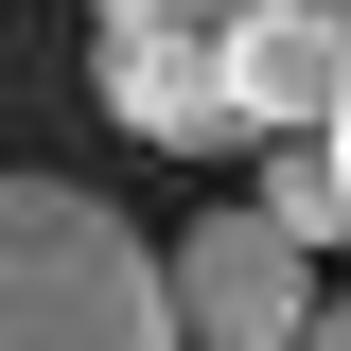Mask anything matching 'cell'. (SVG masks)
<instances>
[{"mask_svg":"<svg viewBox=\"0 0 351 351\" xmlns=\"http://www.w3.org/2000/svg\"><path fill=\"white\" fill-rule=\"evenodd\" d=\"M351 88V0H263V18H228L211 36V106L228 141H316Z\"/></svg>","mask_w":351,"mask_h":351,"instance_id":"cell-3","label":"cell"},{"mask_svg":"<svg viewBox=\"0 0 351 351\" xmlns=\"http://www.w3.org/2000/svg\"><path fill=\"white\" fill-rule=\"evenodd\" d=\"M0 351H176L158 246L88 176H0Z\"/></svg>","mask_w":351,"mask_h":351,"instance_id":"cell-1","label":"cell"},{"mask_svg":"<svg viewBox=\"0 0 351 351\" xmlns=\"http://www.w3.org/2000/svg\"><path fill=\"white\" fill-rule=\"evenodd\" d=\"M158 316H176V351H299L316 263L281 246L263 211H193V228L158 246Z\"/></svg>","mask_w":351,"mask_h":351,"instance_id":"cell-2","label":"cell"},{"mask_svg":"<svg viewBox=\"0 0 351 351\" xmlns=\"http://www.w3.org/2000/svg\"><path fill=\"white\" fill-rule=\"evenodd\" d=\"M316 158H334V193H351V88H334V123H316Z\"/></svg>","mask_w":351,"mask_h":351,"instance_id":"cell-5","label":"cell"},{"mask_svg":"<svg viewBox=\"0 0 351 351\" xmlns=\"http://www.w3.org/2000/svg\"><path fill=\"white\" fill-rule=\"evenodd\" d=\"M246 211L281 228L299 263H316V246H351V193H334V158H316V141H263V193H246Z\"/></svg>","mask_w":351,"mask_h":351,"instance_id":"cell-4","label":"cell"},{"mask_svg":"<svg viewBox=\"0 0 351 351\" xmlns=\"http://www.w3.org/2000/svg\"><path fill=\"white\" fill-rule=\"evenodd\" d=\"M299 351H351V299H316V316H299Z\"/></svg>","mask_w":351,"mask_h":351,"instance_id":"cell-6","label":"cell"}]
</instances>
